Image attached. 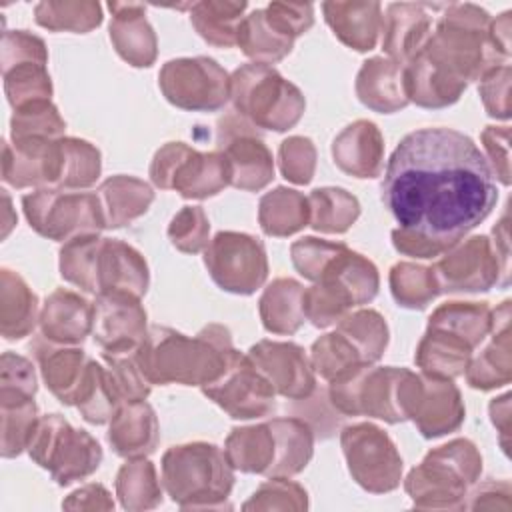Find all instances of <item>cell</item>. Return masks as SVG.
<instances>
[{
	"label": "cell",
	"mask_w": 512,
	"mask_h": 512,
	"mask_svg": "<svg viewBox=\"0 0 512 512\" xmlns=\"http://www.w3.org/2000/svg\"><path fill=\"white\" fill-rule=\"evenodd\" d=\"M46 62V48L38 36L26 30H12L2 34V70L20 62Z\"/></svg>",
	"instance_id": "31"
},
{
	"label": "cell",
	"mask_w": 512,
	"mask_h": 512,
	"mask_svg": "<svg viewBox=\"0 0 512 512\" xmlns=\"http://www.w3.org/2000/svg\"><path fill=\"white\" fill-rule=\"evenodd\" d=\"M246 2H198L192 4L190 20L198 34L216 46L236 44L240 14Z\"/></svg>",
	"instance_id": "17"
},
{
	"label": "cell",
	"mask_w": 512,
	"mask_h": 512,
	"mask_svg": "<svg viewBox=\"0 0 512 512\" xmlns=\"http://www.w3.org/2000/svg\"><path fill=\"white\" fill-rule=\"evenodd\" d=\"M112 12L110 38L118 54L132 66H150L156 56V38L148 26L142 4H122L110 2Z\"/></svg>",
	"instance_id": "9"
},
{
	"label": "cell",
	"mask_w": 512,
	"mask_h": 512,
	"mask_svg": "<svg viewBox=\"0 0 512 512\" xmlns=\"http://www.w3.org/2000/svg\"><path fill=\"white\" fill-rule=\"evenodd\" d=\"M326 22L334 34L354 50H372L380 28L378 2H326L322 4Z\"/></svg>",
	"instance_id": "10"
},
{
	"label": "cell",
	"mask_w": 512,
	"mask_h": 512,
	"mask_svg": "<svg viewBox=\"0 0 512 512\" xmlns=\"http://www.w3.org/2000/svg\"><path fill=\"white\" fill-rule=\"evenodd\" d=\"M252 364L260 368L272 386L290 398L308 396L314 388V378L308 370L304 350L296 344L260 342L250 350Z\"/></svg>",
	"instance_id": "8"
},
{
	"label": "cell",
	"mask_w": 512,
	"mask_h": 512,
	"mask_svg": "<svg viewBox=\"0 0 512 512\" xmlns=\"http://www.w3.org/2000/svg\"><path fill=\"white\" fill-rule=\"evenodd\" d=\"M236 44L256 60L276 62L292 50V40L278 34L266 20L264 10H254L250 16L240 20Z\"/></svg>",
	"instance_id": "19"
},
{
	"label": "cell",
	"mask_w": 512,
	"mask_h": 512,
	"mask_svg": "<svg viewBox=\"0 0 512 512\" xmlns=\"http://www.w3.org/2000/svg\"><path fill=\"white\" fill-rule=\"evenodd\" d=\"M308 204L296 190L276 188L262 198L260 222L266 234L284 236L300 230L308 222Z\"/></svg>",
	"instance_id": "18"
},
{
	"label": "cell",
	"mask_w": 512,
	"mask_h": 512,
	"mask_svg": "<svg viewBox=\"0 0 512 512\" xmlns=\"http://www.w3.org/2000/svg\"><path fill=\"white\" fill-rule=\"evenodd\" d=\"M160 88L180 108L216 110L228 100L230 80L212 58H180L164 64Z\"/></svg>",
	"instance_id": "4"
},
{
	"label": "cell",
	"mask_w": 512,
	"mask_h": 512,
	"mask_svg": "<svg viewBox=\"0 0 512 512\" xmlns=\"http://www.w3.org/2000/svg\"><path fill=\"white\" fill-rule=\"evenodd\" d=\"M94 308L72 292H54L44 306L40 324L46 338L56 342H78L90 330Z\"/></svg>",
	"instance_id": "12"
},
{
	"label": "cell",
	"mask_w": 512,
	"mask_h": 512,
	"mask_svg": "<svg viewBox=\"0 0 512 512\" xmlns=\"http://www.w3.org/2000/svg\"><path fill=\"white\" fill-rule=\"evenodd\" d=\"M236 108L254 124L270 130H288L304 110L300 90L264 64H248L234 72Z\"/></svg>",
	"instance_id": "2"
},
{
	"label": "cell",
	"mask_w": 512,
	"mask_h": 512,
	"mask_svg": "<svg viewBox=\"0 0 512 512\" xmlns=\"http://www.w3.org/2000/svg\"><path fill=\"white\" fill-rule=\"evenodd\" d=\"M208 220L200 208L186 206L178 216H174L168 236L172 244L184 252H198L206 244Z\"/></svg>",
	"instance_id": "28"
},
{
	"label": "cell",
	"mask_w": 512,
	"mask_h": 512,
	"mask_svg": "<svg viewBox=\"0 0 512 512\" xmlns=\"http://www.w3.org/2000/svg\"><path fill=\"white\" fill-rule=\"evenodd\" d=\"M366 152L370 158L380 162L382 152V138L380 132L372 122L358 120L356 124L348 126L336 140H334V158L338 166L358 178L364 176V166L360 154Z\"/></svg>",
	"instance_id": "20"
},
{
	"label": "cell",
	"mask_w": 512,
	"mask_h": 512,
	"mask_svg": "<svg viewBox=\"0 0 512 512\" xmlns=\"http://www.w3.org/2000/svg\"><path fill=\"white\" fill-rule=\"evenodd\" d=\"M392 294L396 302L408 308H424L430 298L436 296L432 270L414 264H396L390 274Z\"/></svg>",
	"instance_id": "26"
},
{
	"label": "cell",
	"mask_w": 512,
	"mask_h": 512,
	"mask_svg": "<svg viewBox=\"0 0 512 512\" xmlns=\"http://www.w3.org/2000/svg\"><path fill=\"white\" fill-rule=\"evenodd\" d=\"M2 334L6 340L26 336L36 320V296L12 270H2Z\"/></svg>",
	"instance_id": "16"
},
{
	"label": "cell",
	"mask_w": 512,
	"mask_h": 512,
	"mask_svg": "<svg viewBox=\"0 0 512 512\" xmlns=\"http://www.w3.org/2000/svg\"><path fill=\"white\" fill-rule=\"evenodd\" d=\"M156 430L152 408L146 402L136 400L114 416L108 440L120 456H140L154 450Z\"/></svg>",
	"instance_id": "14"
},
{
	"label": "cell",
	"mask_w": 512,
	"mask_h": 512,
	"mask_svg": "<svg viewBox=\"0 0 512 512\" xmlns=\"http://www.w3.org/2000/svg\"><path fill=\"white\" fill-rule=\"evenodd\" d=\"M300 288L294 280H276L260 300L264 326L274 332H294L302 324L298 308L284 306L286 300Z\"/></svg>",
	"instance_id": "27"
},
{
	"label": "cell",
	"mask_w": 512,
	"mask_h": 512,
	"mask_svg": "<svg viewBox=\"0 0 512 512\" xmlns=\"http://www.w3.org/2000/svg\"><path fill=\"white\" fill-rule=\"evenodd\" d=\"M204 394L214 398L232 418L262 416L274 406L272 384L242 356L234 360L222 378L204 386Z\"/></svg>",
	"instance_id": "6"
},
{
	"label": "cell",
	"mask_w": 512,
	"mask_h": 512,
	"mask_svg": "<svg viewBox=\"0 0 512 512\" xmlns=\"http://www.w3.org/2000/svg\"><path fill=\"white\" fill-rule=\"evenodd\" d=\"M496 200L488 160L452 128L406 134L386 164L382 202L400 224L392 238L406 254L432 258L454 246L486 220Z\"/></svg>",
	"instance_id": "1"
},
{
	"label": "cell",
	"mask_w": 512,
	"mask_h": 512,
	"mask_svg": "<svg viewBox=\"0 0 512 512\" xmlns=\"http://www.w3.org/2000/svg\"><path fill=\"white\" fill-rule=\"evenodd\" d=\"M204 262L214 282L236 294L254 292L268 272L262 242L238 232H220L208 246Z\"/></svg>",
	"instance_id": "5"
},
{
	"label": "cell",
	"mask_w": 512,
	"mask_h": 512,
	"mask_svg": "<svg viewBox=\"0 0 512 512\" xmlns=\"http://www.w3.org/2000/svg\"><path fill=\"white\" fill-rule=\"evenodd\" d=\"M4 74V90L8 94V102L14 110L28 106L32 102L50 100V78L46 74V62L30 60L20 62L2 70Z\"/></svg>",
	"instance_id": "21"
},
{
	"label": "cell",
	"mask_w": 512,
	"mask_h": 512,
	"mask_svg": "<svg viewBox=\"0 0 512 512\" xmlns=\"http://www.w3.org/2000/svg\"><path fill=\"white\" fill-rule=\"evenodd\" d=\"M130 292H104L94 306V340L104 352L138 350L144 334L146 312Z\"/></svg>",
	"instance_id": "7"
},
{
	"label": "cell",
	"mask_w": 512,
	"mask_h": 512,
	"mask_svg": "<svg viewBox=\"0 0 512 512\" xmlns=\"http://www.w3.org/2000/svg\"><path fill=\"white\" fill-rule=\"evenodd\" d=\"M42 364V376L52 394L64 404H78L84 390L90 360L82 350H48L34 344Z\"/></svg>",
	"instance_id": "11"
},
{
	"label": "cell",
	"mask_w": 512,
	"mask_h": 512,
	"mask_svg": "<svg viewBox=\"0 0 512 512\" xmlns=\"http://www.w3.org/2000/svg\"><path fill=\"white\" fill-rule=\"evenodd\" d=\"M36 378L32 364L12 352L2 356V396H34Z\"/></svg>",
	"instance_id": "32"
},
{
	"label": "cell",
	"mask_w": 512,
	"mask_h": 512,
	"mask_svg": "<svg viewBox=\"0 0 512 512\" xmlns=\"http://www.w3.org/2000/svg\"><path fill=\"white\" fill-rule=\"evenodd\" d=\"M428 4H390L384 24V50L394 58H408L422 50L430 28Z\"/></svg>",
	"instance_id": "13"
},
{
	"label": "cell",
	"mask_w": 512,
	"mask_h": 512,
	"mask_svg": "<svg viewBox=\"0 0 512 512\" xmlns=\"http://www.w3.org/2000/svg\"><path fill=\"white\" fill-rule=\"evenodd\" d=\"M264 14L268 24L290 40L304 34L312 26V16H314L312 4H286V2H272L268 8H264Z\"/></svg>",
	"instance_id": "29"
},
{
	"label": "cell",
	"mask_w": 512,
	"mask_h": 512,
	"mask_svg": "<svg viewBox=\"0 0 512 512\" xmlns=\"http://www.w3.org/2000/svg\"><path fill=\"white\" fill-rule=\"evenodd\" d=\"M104 186L114 192L118 198L106 196L110 212L106 216V226L118 228L122 226L126 220L146 212L148 204L152 202V192L150 188L134 178H126V176H118V178H110L104 182Z\"/></svg>",
	"instance_id": "24"
},
{
	"label": "cell",
	"mask_w": 512,
	"mask_h": 512,
	"mask_svg": "<svg viewBox=\"0 0 512 512\" xmlns=\"http://www.w3.org/2000/svg\"><path fill=\"white\" fill-rule=\"evenodd\" d=\"M36 422L32 396H2V454L6 458L28 448Z\"/></svg>",
	"instance_id": "22"
},
{
	"label": "cell",
	"mask_w": 512,
	"mask_h": 512,
	"mask_svg": "<svg viewBox=\"0 0 512 512\" xmlns=\"http://www.w3.org/2000/svg\"><path fill=\"white\" fill-rule=\"evenodd\" d=\"M230 182L244 190H258L274 178L272 158L258 138L236 134L224 148Z\"/></svg>",
	"instance_id": "15"
},
{
	"label": "cell",
	"mask_w": 512,
	"mask_h": 512,
	"mask_svg": "<svg viewBox=\"0 0 512 512\" xmlns=\"http://www.w3.org/2000/svg\"><path fill=\"white\" fill-rule=\"evenodd\" d=\"M310 200H316L322 206L330 208V210L316 208V214L312 218V226L316 230L344 232L358 216V202L354 196L346 194V190H340V188L314 190Z\"/></svg>",
	"instance_id": "25"
},
{
	"label": "cell",
	"mask_w": 512,
	"mask_h": 512,
	"mask_svg": "<svg viewBox=\"0 0 512 512\" xmlns=\"http://www.w3.org/2000/svg\"><path fill=\"white\" fill-rule=\"evenodd\" d=\"M34 16L48 30L86 32L100 24L102 10L96 2H40Z\"/></svg>",
	"instance_id": "23"
},
{
	"label": "cell",
	"mask_w": 512,
	"mask_h": 512,
	"mask_svg": "<svg viewBox=\"0 0 512 512\" xmlns=\"http://www.w3.org/2000/svg\"><path fill=\"white\" fill-rule=\"evenodd\" d=\"M28 452L42 468L52 470L58 484L90 474L102 458L98 442L84 430H74L58 414H48L36 422Z\"/></svg>",
	"instance_id": "3"
},
{
	"label": "cell",
	"mask_w": 512,
	"mask_h": 512,
	"mask_svg": "<svg viewBox=\"0 0 512 512\" xmlns=\"http://www.w3.org/2000/svg\"><path fill=\"white\" fill-rule=\"evenodd\" d=\"M282 174L284 178L306 184L312 178L314 170V148L308 138H290L280 146Z\"/></svg>",
	"instance_id": "30"
}]
</instances>
